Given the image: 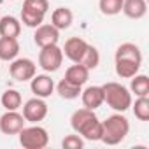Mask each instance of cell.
Listing matches in <instances>:
<instances>
[{
    "instance_id": "6da1fadb",
    "label": "cell",
    "mask_w": 149,
    "mask_h": 149,
    "mask_svg": "<svg viewBox=\"0 0 149 149\" xmlns=\"http://www.w3.org/2000/svg\"><path fill=\"white\" fill-rule=\"evenodd\" d=\"M130 133V121L123 116V112L111 114L102 121V142L107 146H118L121 144L126 135Z\"/></svg>"
},
{
    "instance_id": "7a4b0ae2",
    "label": "cell",
    "mask_w": 149,
    "mask_h": 149,
    "mask_svg": "<svg viewBox=\"0 0 149 149\" xmlns=\"http://www.w3.org/2000/svg\"><path fill=\"white\" fill-rule=\"evenodd\" d=\"M104 90V104H107L116 112H125L132 107V93L121 83H105L102 84Z\"/></svg>"
},
{
    "instance_id": "3957f363",
    "label": "cell",
    "mask_w": 149,
    "mask_h": 149,
    "mask_svg": "<svg viewBox=\"0 0 149 149\" xmlns=\"http://www.w3.org/2000/svg\"><path fill=\"white\" fill-rule=\"evenodd\" d=\"M49 11L47 0H25L21 9V21L28 28H37L44 23V18Z\"/></svg>"
},
{
    "instance_id": "277c9868",
    "label": "cell",
    "mask_w": 149,
    "mask_h": 149,
    "mask_svg": "<svg viewBox=\"0 0 149 149\" xmlns=\"http://www.w3.org/2000/svg\"><path fill=\"white\" fill-rule=\"evenodd\" d=\"M18 135H19V144L25 149H44L49 144L47 130L39 126L37 123L32 126H23V130Z\"/></svg>"
},
{
    "instance_id": "5b68a950",
    "label": "cell",
    "mask_w": 149,
    "mask_h": 149,
    "mask_svg": "<svg viewBox=\"0 0 149 149\" xmlns=\"http://www.w3.org/2000/svg\"><path fill=\"white\" fill-rule=\"evenodd\" d=\"M63 63V51L58 47V44L44 46L39 51V67L44 72H56Z\"/></svg>"
},
{
    "instance_id": "8992f818",
    "label": "cell",
    "mask_w": 149,
    "mask_h": 149,
    "mask_svg": "<svg viewBox=\"0 0 149 149\" xmlns=\"http://www.w3.org/2000/svg\"><path fill=\"white\" fill-rule=\"evenodd\" d=\"M9 74L14 81L25 83L37 74V65L30 58H14L9 65Z\"/></svg>"
},
{
    "instance_id": "52a82bcc",
    "label": "cell",
    "mask_w": 149,
    "mask_h": 149,
    "mask_svg": "<svg viewBox=\"0 0 149 149\" xmlns=\"http://www.w3.org/2000/svg\"><path fill=\"white\" fill-rule=\"evenodd\" d=\"M47 111L49 109H47V104L44 102V98L33 97V98L25 102V105H23V118H25V121L35 125V123L42 121L47 116Z\"/></svg>"
},
{
    "instance_id": "ba28073f",
    "label": "cell",
    "mask_w": 149,
    "mask_h": 149,
    "mask_svg": "<svg viewBox=\"0 0 149 149\" xmlns=\"http://www.w3.org/2000/svg\"><path fill=\"white\" fill-rule=\"evenodd\" d=\"M25 118L18 111H7L0 116V132L4 135H18L25 126Z\"/></svg>"
},
{
    "instance_id": "9c48e42d",
    "label": "cell",
    "mask_w": 149,
    "mask_h": 149,
    "mask_svg": "<svg viewBox=\"0 0 149 149\" xmlns=\"http://www.w3.org/2000/svg\"><path fill=\"white\" fill-rule=\"evenodd\" d=\"M86 49H88V42L84 39H81V37H70L65 42V46H63L61 51H63V56H67L72 63H81Z\"/></svg>"
},
{
    "instance_id": "30bf717a",
    "label": "cell",
    "mask_w": 149,
    "mask_h": 149,
    "mask_svg": "<svg viewBox=\"0 0 149 149\" xmlns=\"http://www.w3.org/2000/svg\"><path fill=\"white\" fill-rule=\"evenodd\" d=\"M30 90H32V93L35 97L47 98L54 91V81L51 79V76H47V74H35V76L30 79Z\"/></svg>"
},
{
    "instance_id": "8fae6325",
    "label": "cell",
    "mask_w": 149,
    "mask_h": 149,
    "mask_svg": "<svg viewBox=\"0 0 149 149\" xmlns=\"http://www.w3.org/2000/svg\"><path fill=\"white\" fill-rule=\"evenodd\" d=\"M60 40V30L54 28L53 25H47V23H42L35 28V33H33V42L39 46V47H44V46H51V44H58Z\"/></svg>"
},
{
    "instance_id": "7c38bea8",
    "label": "cell",
    "mask_w": 149,
    "mask_h": 149,
    "mask_svg": "<svg viewBox=\"0 0 149 149\" xmlns=\"http://www.w3.org/2000/svg\"><path fill=\"white\" fill-rule=\"evenodd\" d=\"M76 133H79V135H81L83 139H86V140L97 142V140L102 139V121H98V118L93 116V118H90L88 121H84V123L79 126V130H77Z\"/></svg>"
},
{
    "instance_id": "4fadbf2b",
    "label": "cell",
    "mask_w": 149,
    "mask_h": 149,
    "mask_svg": "<svg viewBox=\"0 0 149 149\" xmlns=\"http://www.w3.org/2000/svg\"><path fill=\"white\" fill-rule=\"evenodd\" d=\"M81 100L86 109H98L104 104V90L102 86H88L86 90L81 91Z\"/></svg>"
},
{
    "instance_id": "5bb4252c",
    "label": "cell",
    "mask_w": 149,
    "mask_h": 149,
    "mask_svg": "<svg viewBox=\"0 0 149 149\" xmlns=\"http://www.w3.org/2000/svg\"><path fill=\"white\" fill-rule=\"evenodd\" d=\"M121 13L130 19H142L147 14V2L146 0H123Z\"/></svg>"
},
{
    "instance_id": "9a60e30c",
    "label": "cell",
    "mask_w": 149,
    "mask_h": 149,
    "mask_svg": "<svg viewBox=\"0 0 149 149\" xmlns=\"http://www.w3.org/2000/svg\"><path fill=\"white\" fill-rule=\"evenodd\" d=\"M63 79L77 84V86H84L88 83V79H90V70L81 63H74L65 70V77Z\"/></svg>"
},
{
    "instance_id": "2e32d148",
    "label": "cell",
    "mask_w": 149,
    "mask_h": 149,
    "mask_svg": "<svg viewBox=\"0 0 149 149\" xmlns=\"http://www.w3.org/2000/svg\"><path fill=\"white\" fill-rule=\"evenodd\" d=\"M19 54V42L13 37H0V61H13Z\"/></svg>"
},
{
    "instance_id": "e0dca14e",
    "label": "cell",
    "mask_w": 149,
    "mask_h": 149,
    "mask_svg": "<svg viewBox=\"0 0 149 149\" xmlns=\"http://www.w3.org/2000/svg\"><path fill=\"white\" fill-rule=\"evenodd\" d=\"M114 60H132V61L142 63V51L133 42H123L121 46H118Z\"/></svg>"
},
{
    "instance_id": "ac0fdd59",
    "label": "cell",
    "mask_w": 149,
    "mask_h": 149,
    "mask_svg": "<svg viewBox=\"0 0 149 149\" xmlns=\"http://www.w3.org/2000/svg\"><path fill=\"white\" fill-rule=\"evenodd\" d=\"M72 21H74V13L68 7H58L51 13V25L58 30L70 28Z\"/></svg>"
},
{
    "instance_id": "d6986e66",
    "label": "cell",
    "mask_w": 149,
    "mask_h": 149,
    "mask_svg": "<svg viewBox=\"0 0 149 149\" xmlns=\"http://www.w3.org/2000/svg\"><path fill=\"white\" fill-rule=\"evenodd\" d=\"M21 33V21L14 16L0 18V37H13L18 39Z\"/></svg>"
},
{
    "instance_id": "ffe728a7",
    "label": "cell",
    "mask_w": 149,
    "mask_h": 149,
    "mask_svg": "<svg viewBox=\"0 0 149 149\" xmlns=\"http://www.w3.org/2000/svg\"><path fill=\"white\" fill-rule=\"evenodd\" d=\"M116 61V74L121 79H132L135 74H139L140 65L139 61H132V60H114Z\"/></svg>"
},
{
    "instance_id": "44dd1931",
    "label": "cell",
    "mask_w": 149,
    "mask_h": 149,
    "mask_svg": "<svg viewBox=\"0 0 149 149\" xmlns=\"http://www.w3.org/2000/svg\"><path fill=\"white\" fill-rule=\"evenodd\" d=\"M54 88H56V93L65 100H76L83 91V86H77V84H74L67 79H61Z\"/></svg>"
},
{
    "instance_id": "7402d4cb",
    "label": "cell",
    "mask_w": 149,
    "mask_h": 149,
    "mask_svg": "<svg viewBox=\"0 0 149 149\" xmlns=\"http://www.w3.org/2000/svg\"><path fill=\"white\" fill-rule=\"evenodd\" d=\"M0 104H2V107L6 111H18L23 104V98H21V93L18 90H6L2 93V97H0Z\"/></svg>"
},
{
    "instance_id": "603a6c76",
    "label": "cell",
    "mask_w": 149,
    "mask_h": 149,
    "mask_svg": "<svg viewBox=\"0 0 149 149\" xmlns=\"http://www.w3.org/2000/svg\"><path fill=\"white\" fill-rule=\"evenodd\" d=\"M130 93L135 97H149V77L146 74H135L130 81Z\"/></svg>"
},
{
    "instance_id": "cb8c5ba5",
    "label": "cell",
    "mask_w": 149,
    "mask_h": 149,
    "mask_svg": "<svg viewBox=\"0 0 149 149\" xmlns=\"http://www.w3.org/2000/svg\"><path fill=\"white\" fill-rule=\"evenodd\" d=\"M93 116H97L95 111L86 109V107H81V109H77V111H74L72 116H70V126H72V130H74V132H77L79 126H81L84 121H88L90 118H93Z\"/></svg>"
},
{
    "instance_id": "d4e9b609",
    "label": "cell",
    "mask_w": 149,
    "mask_h": 149,
    "mask_svg": "<svg viewBox=\"0 0 149 149\" xmlns=\"http://www.w3.org/2000/svg\"><path fill=\"white\" fill-rule=\"evenodd\" d=\"M133 114L139 121H149V98L147 97H137L135 104H132Z\"/></svg>"
},
{
    "instance_id": "484cf974",
    "label": "cell",
    "mask_w": 149,
    "mask_h": 149,
    "mask_svg": "<svg viewBox=\"0 0 149 149\" xmlns=\"http://www.w3.org/2000/svg\"><path fill=\"white\" fill-rule=\"evenodd\" d=\"M98 9L104 16H116L123 9V0H98Z\"/></svg>"
},
{
    "instance_id": "4316f807",
    "label": "cell",
    "mask_w": 149,
    "mask_h": 149,
    "mask_svg": "<svg viewBox=\"0 0 149 149\" xmlns=\"http://www.w3.org/2000/svg\"><path fill=\"white\" fill-rule=\"evenodd\" d=\"M98 63H100V53H98V49L95 46L88 44V49H86V53H84V56L81 60V65H84L88 70H93V68L98 67Z\"/></svg>"
},
{
    "instance_id": "83f0119b",
    "label": "cell",
    "mask_w": 149,
    "mask_h": 149,
    "mask_svg": "<svg viewBox=\"0 0 149 149\" xmlns=\"http://www.w3.org/2000/svg\"><path fill=\"white\" fill-rule=\"evenodd\" d=\"M61 147L63 149H83L84 147V140L81 135H67L61 140Z\"/></svg>"
}]
</instances>
